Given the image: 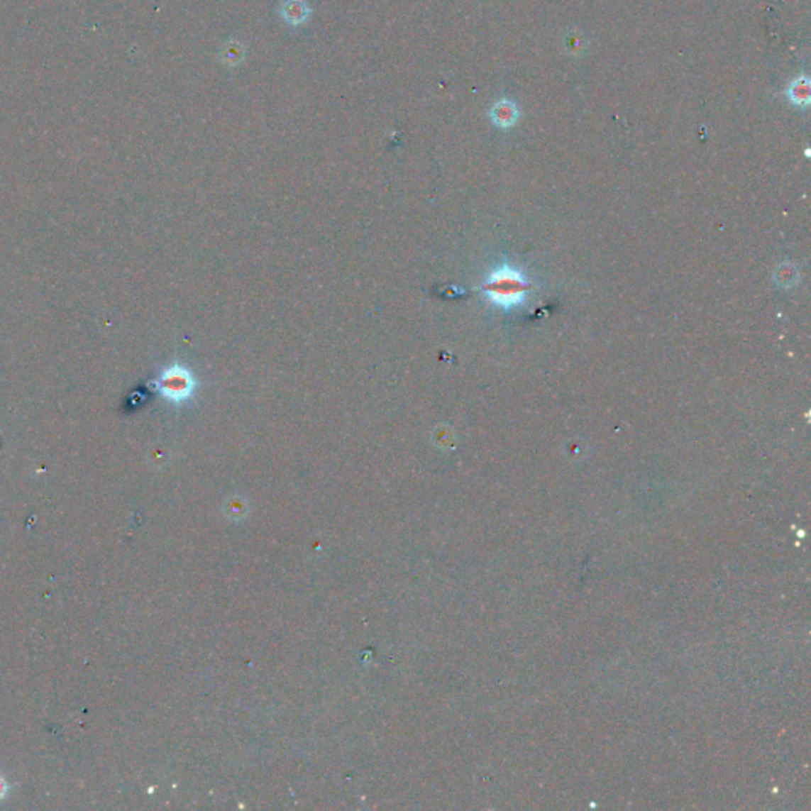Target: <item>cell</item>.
<instances>
[{
  "mask_svg": "<svg viewBox=\"0 0 811 811\" xmlns=\"http://www.w3.org/2000/svg\"><path fill=\"white\" fill-rule=\"evenodd\" d=\"M483 290L487 292L488 298L495 304L509 309L523 302L528 290V282L522 272L504 267L490 275L488 281L483 285Z\"/></svg>",
  "mask_w": 811,
  "mask_h": 811,
  "instance_id": "cell-1",
  "label": "cell"
},
{
  "mask_svg": "<svg viewBox=\"0 0 811 811\" xmlns=\"http://www.w3.org/2000/svg\"><path fill=\"white\" fill-rule=\"evenodd\" d=\"M195 377L186 366L173 365L162 373L158 382L160 395L172 403H182L195 392Z\"/></svg>",
  "mask_w": 811,
  "mask_h": 811,
  "instance_id": "cell-2",
  "label": "cell"
},
{
  "mask_svg": "<svg viewBox=\"0 0 811 811\" xmlns=\"http://www.w3.org/2000/svg\"><path fill=\"white\" fill-rule=\"evenodd\" d=\"M810 79L805 75H800V77H797L795 79L790 81V84L788 87V99L790 100V104L799 106V108H807L810 105V99H811V89H810Z\"/></svg>",
  "mask_w": 811,
  "mask_h": 811,
  "instance_id": "cell-3",
  "label": "cell"
},
{
  "mask_svg": "<svg viewBox=\"0 0 811 811\" xmlns=\"http://www.w3.org/2000/svg\"><path fill=\"white\" fill-rule=\"evenodd\" d=\"M519 108L510 100H500L493 106L492 110V119L496 126L502 128L512 127L517 121H519Z\"/></svg>",
  "mask_w": 811,
  "mask_h": 811,
  "instance_id": "cell-4",
  "label": "cell"
},
{
  "mask_svg": "<svg viewBox=\"0 0 811 811\" xmlns=\"http://www.w3.org/2000/svg\"><path fill=\"white\" fill-rule=\"evenodd\" d=\"M566 48H568V51L570 54H577V53H582L585 50V40L583 37H575V32H572L570 35L566 38Z\"/></svg>",
  "mask_w": 811,
  "mask_h": 811,
  "instance_id": "cell-5",
  "label": "cell"
},
{
  "mask_svg": "<svg viewBox=\"0 0 811 811\" xmlns=\"http://www.w3.org/2000/svg\"><path fill=\"white\" fill-rule=\"evenodd\" d=\"M6 793H9V785H6L5 780L2 778V776H0V800L4 799Z\"/></svg>",
  "mask_w": 811,
  "mask_h": 811,
  "instance_id": "cell-6",
  "label": "cell"
}]
</instances>
